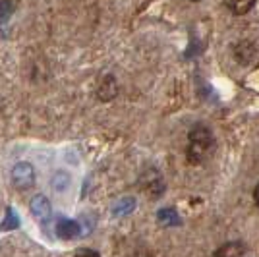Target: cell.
I'll return each instance as SVG.
<instances>
[{"mask_svg": "<svg viewBox=\"0 0 259 257\" xmlns=\"http://www.w3.org/2000/svg\"><path fill=\"white\" fill-rule=\"evenodd\" d=\"M56 232H58V236H60V238L70 240V238L77 236V232H79V226H77L74 221L62 219V221H58V225H56Z\"/></svg>", "mask_w": 259, "mask_h": 257, "instance_id": "obj_5", "label": "cell"}, {"mask_svg": "<svg viewBox=\"0 0 259 257\" xmlns=\"http://www.w3.org/2000/svg\"><path fill=\"white\" fill-rule=\"evenodd\" d=\"M227 6L234 12V14H238V16H242V14H246L248 10L253 8V4H251V2H248V4H227Z\"/></svg>", "mask_w": 259, "mask_h": 257, "instance_id": "obj_7", "label": "cell"}, {"mask_svg": "<svg viewBox=\"0 0 259 257\" xmlns=\"http://www.w3.org/2000/svg\"><path fill=\"white\" fill-rule=\"evenodd\" d=\"M29 209H31V213L35 215V219H39V221H45V219L51 217V203H49L47 195H43V193L33 195L31 203H29Z\"/></svg>", "mask_w": 259, "mask_h": 257, "instance_id": "obj_3", "label": "cell"}, {"mask_svg": "<svg viewBox=\"0 0 259 257\" xmlns=\"http://www.w3.org/2000/svg\"><path fill=\"white\" fill-rule=\"evenodd\" d=\"M253 201H255V205L259 207V184L255 186V190H253Z\"/></svg>", "mask_w": 259, "mask_h": 257, "instance_id": "obj_9", "label": "cell"}, {"mask_svg": "<svg viewBox=\"0 0 259 257\" xmlns=\"http://www.w3.org/2000/svg\"><path fill=\"white\" fill-rule=\"evenodd\" d=\"M246 255V247L242 242H228L225 246H221L215 251V257H244Z\"/></svg>", "mask_w": 259, "mask_h": 257, "instance_id": "obj_4", "label": "cell"}, {"mask_svg": "<svg viewBox=\"0 0 259 257\" xmlns=\"http://www.w3.org/2000/svg\"><path fill=\"white\" fill-rule=\"evenodd\" d=\"M215 147V138L213 132L205 126H195L190 132V145H188V161L197 164V162L205 161L209 153Z\"/></svg>", "mask_w": 259, "mask_h": 257, "instance_id": "obj_1", "label": "cell"}, {"mask_svg": "<svg viewBox=\"0 0 259 257\" xmlns=\"http://www.w3.org/2000/svg\"><path fill=\"white\" fill-rule=\"evenodd\" d=\"M12 182L18 190H27L35 182V168L31 162H16L12 168Z\"/></svg>", "mask_w": 259, "mask_h": 257, "instance_id": "obj_2", "label": "cell"}, {"mask_svg": "<svg viewBox=\"0 0 259 257\" xmlns=\"http://www.w3.org/2000/svg\"><path fill=\"white\" fill-rule=\"evenodd\" d=\"M213 257H215V255H213Z\"/></svg>", "mask_w": 259, "mask_h": 257, "instance_id": "obj_10", "label": "cell"}, {"mask_svg": "<svg viewBox=\"0 0 259 257\" xmlns=\"http://www.w3.org/2000/svg\"><path fill=\"white\" fill-rule=\"evenodd\" d=\"M114 95H116V83H114L112 75H107V77L103 79V83L99 85V99L108 101V99H112Z\"/></svg>", "mask_w": 259, "mask_h": 257, "instance_id": "obj_6", "label": "cell"}, {"mask_svg": "<svg viewBox=\"0 0 259 257\" xmlns=\"http://www.w3.org/2000/svg\"><path fill=\"white\" fill-rule=\"evenodd\" d=\"M74 257H101V255H99L97 251H93V249H81Z\"/></svg>", "mask_w": 259, "mask_h": 257, "instance_id": "obj_8", "label": "cell"}]
</instances>
